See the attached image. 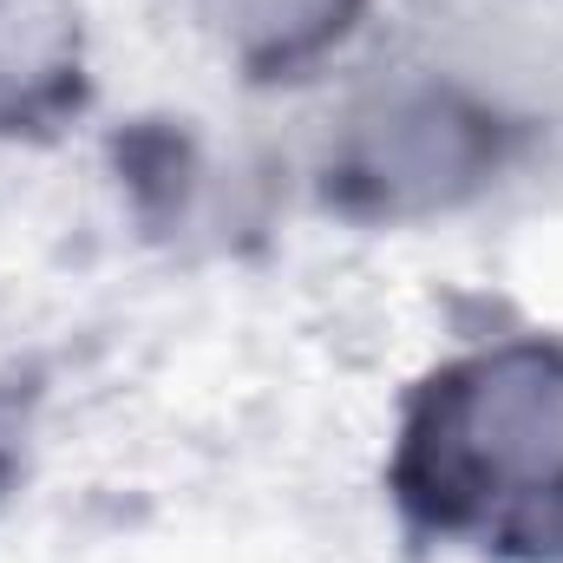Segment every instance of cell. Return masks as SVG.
Returning <instances> with one entry per match:
<instances>
[{"mask_svg": "<svg viewBox=\"0 0 563 563\" xmlns=\"http://www.w3.org/2000/svg\"><path fill=\"white\" fill-rule=\"evenodd\" d=\"M452 459L472 485L505 498L563 492V367L511 347L485 361L452 407Z\"/></svg>", "mask_w": 563, "mask_h": 563, "instance_id": "6da1fadb", "label": "cell"}, {"mask_svg": "<svg viewBox=\"0 0 563 563\" xmlns=\"http://www.w3.org/2000/svg\"><path fill=\"white\" fill-rule=\"evenodd\" d=\"M485 157L478 119L452 92H394L354 119V170L387 203H445Z\"/></svg>", "mask_w": 563, "mask_h": 563, "instance_id": "7a4b0ae2", "label": "cell"}, {"mask_svg": "<svg viewBox=\"0 0 563 563\" xmlns=\"http://www.w3.org/2000/svg\"><path fill=\"white\" fill-rule=\"evenodd\" d=\"M73 73V20L59 0H0V112L46 106Z\"/></svg>", "mask_w": 563, "mask_h": 563, "instance_id": "3957f363", "label": "cell"}, {"mask_svg": "<svg viewBox=\"0 0 563 563\" xmlns=\"http://www.w3.org/2000/svg\"><path fill=\"white\" fill-rule=\"evenodd\" d=\"M210 13H217L223 40H230L243 59H256V66H288V59L321 53V46L347 26L354 0H210Z\"/></svg>", "mask_w": 563, "mask_h": 563, "instance_id": "277c9868", "label": "cell"}]
</instances>
